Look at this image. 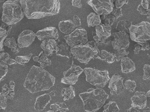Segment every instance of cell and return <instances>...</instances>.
<instances>
[{"label": "cell", "instance_id": "obj_35", "mask_svg": "<svg viewBox=\"0 0 150 112\" xmlns=\"http://www.w3.org/2000/svg\"><path fill=\"white\" fill-rule=\"evenodd\" d=\"M114 54L115 55V60L117 61H119L123 57L127 56L129 52L126 51L125 49H122V50H116L115 51V53Z\"/></svg>", "mask_w": 150, "mask_h": 112}, {"label": "cell", "instance_id": "obj_21", "mask_svg": "<svg viewBox=\"0 0 150 112\" xmlns=\"http://www.w3.org/2000/svg\"><path fill=\"white\" fill-rule=\"evenodd\" d=\"M69 47L70 46L67 43L62 42L57 46L55 51L56 55L62 56H66L69 58H70L73 55L71 53Z\"/></svg>", "mask_w": 150, "mask_h": 112}, {"label": "cell", "instance_id": "obj_14", "mask_svg": "<svg viewBox=\"0 0 150 112\" xmlns=\"http://www.w3.org/2000/svg\"><path fill=\"white\" fill-rule=\"evenodd\" d=\"M111 26L100 24L96 26V32H93V38L95 43L105 40L111 35Z\"/></svg>", "mask_w": 150, "mask_h": 112}, {"label": "cell", "instance_id": "obj_1", "mask_svg": "<svg viewBox=\"0 0 150 112\" xmlns=\"http://www.w3.org/2000/svg\"><path fill=\"white\" fill-rule=\"evenodd\" d=\"M24 15L28 19H39L59 12V0H20Z\"/></svg>", "mask_w": 150, "mask_h": 112}, {"label": "cell", "instance_id": "obj_38", "mask_svg": "<svg viewBox=\"0 0 150 112\" xmlns=\"http://www.w3.org/2000/svg\"><path fill=\"white\" fill-rule=\"evenodd\" d=\"M7 99L2 92H0V106L3 110H5L7 107Z\"/></svg>", "mask_w": 150, "mask_h": 112}, {"label": "cell", "instance_id": "obj_41", "mask_svg": "<svg viewBox=\"0 0 150 112\" xmlns=\"http://www.w3.org/2000/svg\"><path fill=\"white\" fill-rule=\"evenodd\" d=\"M0 27L3 29L4 30H6L7 32V35H8L11 31V29H12V26L11 25H8L7 24L5 23H3L1 24V25L0 26Z\"/></svg>", "mask_w": 150, "mask_h": 112}, {"label": "cell", "instance_id": "obj_59", "mask_svg": "<svg viewBox=\"0 0 150 112\" xmlns=\"http://www.w3.org/2000/svg\"><path fill=\"white\" fill-rule=\"evenodd\" d=\"M148 16H149V15H148ZM149 16H150V15H149Z\"/></svg>", "mask_w": 150, "mask_h": 112}, {"label": "cell", "instance_id": "obj_11", "mask_svg": "<svg viewBox=\"0 0 150 112\" xmlns=\"http://www.w3.org/2000/svg\"><path fill=\"white\" fill-rule=\"evenodd\" d=\"M83 71L80 66L73 64L71 68L63 73L64 77L62 78L61 82L65 84L74 85L77 82L79 77Z\"/></svg>", "mask_w": 150, "mask_h": 112}, {"label": "cell", "instance_id": "obj_12", "mask_svg": "<svg viewBox=\"0 0 150 112\" xmlns=\"http://www.w3.org/2000/svg\"><path fill=\"white\" fill-rule=\"evenodd\" d=\"M123 77L119 74H115L112 76L108 85L111 95H120L124 92L125 86L123 83Z\"/></svg>", "mask_w": 150, "mask_h": 112}, {"label": "cell", "instance_id": "obj_17", "mask_svg": "<svg viewBox=\"0 0 150 112\" xmlns=\"http://www.w3.org/2000/svg\"><path fill=\"white\" fill-rule=\"evenodd\" d=\"M52 100L51 96L48 93H45L39 96L36 99L34 105V109L37 111H40L44 110L46 106Z\"/></svg>", "mask_w": 150, "mask_h": 112}, {"label": "cell", "instance_id": "obj_16", "mask_svg": "<svg viewBox=\"0 0 150 112\" xmlns=\"http://www.w3.org/2000/svg\"><path fill=\"white\" fill-rule=\"evenodd\" d=\"M132 107L138 109H144L147 104V97L146 93L143 92L137 91L131 98Z\"/></svg>", "mask_w": 150, "mask_h": 112}, {"label": "cell", "instance_id": "obj_45", "mask_svg": "<svg viewBox=\"0 0 150 112\" xmlns=\"http://www.w3.org/2000/svg\"><path fill=\"white\" fill-rule=\"evenodd\" d=\"M8 69H3L0 68V82L4 78L8 72Z\"/></svg>", "mask_w": 150, "mask_h": 112}, {"label": "cell", "instance_id": "obj_8", "mask_svg": "<svg viewBox=\"0 0 150 112\" xmlns=\"http://www.w3.org/2000/svg\"><path fill=\"white\" fill-rule=\"evenodd\" d=\"M87 3L99 15L110 14L114 7V0H88Z\"/></svg>", "mask_w": 150, "mask_h": 112}, {"label": "cell", "instance_id": "obj_34", "mask_svg": "<svg viewBox=\"0 0 150 112\" xmlns=\"http://www.w3.org/2000/svg\"><path fill=\"white\" fill-rule=\"evenodd\" d=\"M32 56V54H30L26 56H17L16 57V61L18 64L25 65L30 61Z\"/></svg>", "mask_w": 150, "mask_h": 112}, {"label": "cell", "instance_id": "obj_19", "mask_svg": "<svg viewBox=\"0 0 150 112\" xmlns=\"http://www.w3.org/2000/svg\"><path fill=\"white\" fill-rule=\"evenodd\" d=\"M121 66L122 72L125 74L133 72L136 69L135 63L131 59L127 56H125L121 59Z\"/></svg>", "mask_w": 150, "mask_h": 112}, {"label": "cell", "instance_id": "obj_43", "mask_svg": "<svg viewBox=\"0 0 150 112\" xmlns=\"http://www.w3.org/2000/svg\"><path fill=\"white\" fill-rule=\"evenodd\" d=\"M141 45L142 51H149L150 49L149 44V42H146L144 43H138Z\"/></svg>", "mask_w": 150, "mask_h": 112}, {"label": "cell", "instance_id": "obj_9", "mask_svg": "<svg viewBox=\"0 0 150 112\" xmlns=\"http://www.w3.org/2000/svg\"><path fill=\"white\" fill-rule=\"evenodd\" d=\"M64 38L66 43L70 47L80 44H85L88 42L87 32L83 28L76 29L69 35L65 36Z\"/></svg>", "mask_w": 150, "mask_h": 112}, {"label": "cell", "instance_id": "obj_3", "mask_svg": "<svg viewBox=\"0 0 150 112\" xmlns=\"http://www.w3.org/2000/svg\"><path fill=\"white\" fill-rule=\"evenodd\" d=\"M84 104V109L87 112H96L105 104L109 96L104 90L90 89L79 95Z\"/></svg>", "mask_w": 150, "mask_h": 112}, {"label": "cell", "instance_id": "obj_55", "mask_svg": "<svg viewBox=\"0 0 150 112\" xmlns=\"http://www.w3.org/2000/svg\"><path fill=\"white\" fill-rule=\"evenodd\" d=\"M146 96L148 97H150V90L146 93Z\"/></svg>", "mask_w": 150, "mask_h": 112}, {"label": "cell", "instance_id": "obj_7", "mask_svg": "<svg viewBox=\"0 0 150 112\" xmlns=\"http://www.w3.org/2000/svg\"><path fill=\"white\" fill-rule=\"evenodd\" d=\"M129 35L131 40L137 43H144L150 40V23L142 22L129 27Z\"/></svg>", "mask_w": 150, "mask_h": 112}, {"label": "cell", "instance_id": "obj_15", "mask_svg": "<svg viewBox=\"0 0 150 112\" xmlns=\"http://www.w3.org/2000/svg\"><path fill=\"white\" fill-rule=\"evenodd\" d=\"M36 37L40 41L47 39H54L57 40L59 38L58 30L55 27H47L37 32Z\"/></svg>", "mask_w": 150, "mask_h": 112}, {"label": "cell", "instance_id": "obj_58", "mask_svg": "<svg viewBox=\"0 0 150 112\" xmlns=\"http://www.w3.org/2000/svg\"><path fill=\"white\" fill-rule=\"evenodd\" d=\"M1 106H0V110H1Z\"/></svg>", "mask_w": 150, "mask_h": 112}, {"label": "cell", "instance_id": "obj_20", "mask_svg": "<svg viewBox=\"0 0 150 112\" xmlns=\"http://www.w3.org/2000/svg\"><path fill=\"white\" fill-rule=\"evenodd\" d=\"M59 27L60 30L62 32L65 34H68L72 33L76 27L74 22L71 20H69L60 22Z\"/></svg>", "mask_w": 150, "mask_h": 112}, {"label": "cell", "instance_id": "obj_28", "mask_svg": "<svg viewBox=\"0 0 150 112\" xmlns=\"http://www.w3.org/2000/svg\"><path fill=\"white\" fill-rule=\"evenodd\" d=\"M38 62L40 63V67L43 68L46 66L51 65L52 63L51 60L47 57V55L43 51H41L39 55Z\"/></svg>", "mask_w": 150, "mask_h": 112}, {"label": "cell", "instance_id": "obj_10", "mask_svg": "<svg viewBox=\"0 0 150 112\" xmlns=\"http://www.w3.org/2000/svg\"><path fill=\"white\" fill-rule=\"evenodd\" d=\"M114 39L112 45L115 51L127 49L129 46V35L125 32H118L112 33Z\"/></svg>", "mask_w": 150, "mask_h": 112}, {"label": "cell", "instance_id": "obj_51", "mask_svg": "<svg viewBox=\"0 0 150 112\" xmlns=\"http://www.w3.org/2000/svg\"><path fill=\"white\" fill-rule=\"evenodd\" d=\"M125 112H141L139 111L136 108H134V107H131V108L129 109L128 110H127Z\"/></svg>", "mask_w": 150, "mask_h": 112}, {"label": "cell", "instance_id": "obj_49", "mask_svg": "<svg viewBox=\"0 0 150 112\" xmlns=\"http://www.w3.org/2000/svg\"><path fill=\"white\" fill-rule=\"evenodd\" d=\"M7 65L8 66H11V65H13V64H16L17 62L16 61V60H14L13 59L10 58L7 61Z\"/></svg>", "mask_w": 150, "mask_h": 112}, {"label": "cell", "instance_id": "obj_47", "mask_svg": "<svg viewBox=\"0 0 150 112\" xmlns=\"http://www.w3.org/2000/svg\"><path fill=\"white\" fill-rule=\"evenodd\" d=\"M72 5L74 7L81 8L82 7L81 0H73L72 1Z\"/></svg>", "mask_w": 150, "mask_h": 112}, {"label": "cell", "instance_id": "obj_42", "mask_svg": "<svg viewBox=\"0 0 150 112\" xmlns=\"http://www.w3.org/2000/svg\"><path fill=\"white\" fill-rule=\"evenodd\" d=\"M112 40H109V41H106V40L104 41H100V42L96 43L98 47H100V46H106L112 44Z\"/></svg>", "mask_w": 150, "mask_h": 112}, {"label": "cell", "instance_id": "obj_5", "mask_svg": "<svg viewBox=\"0 0 150 112\" xmlns=\"http://www.w3.org/2000/svg\"><path fill=\"white\" fill-rule=\"evenodd\" d=\"M2 21L8 25H13L21 21L24 16L20 0H8L3 5Z\"/></svg>", "mask_w": 150, "mask_h": 112}, {"label": "cell", "instance_id": "obj_39", "mask_svg": "<svg viewBox=\"0 0 150 112\" xmlns=\"http://www.w3.org/2000/svg\"><path fill=\"white\" fill-rule=\"evenodd\" d=\"M111 13L112 15L115 17V18L117 19V18L122 16V9L121 8H117L114 6Z\"/></svg>", "mask_w": 150, "mask_h": 112}, {"label": "cell", "instance_id": "obj_4", "mask_svg": "<svg viewBox=\"0 0 150 112\" xmlns=\"http://www.w3.org/2000/svg\"><path fill=\"white\" fill-rule=\"evenodd\" d=\"M71 53L75 59L82 63L86 64L92 59H100V51L95 41L80 44L70 49Z\"/></svg>", "mask_w": 150, "mask_h": 112}, {"label": "cell", "instance_id": "obj_50", "mask_svg": "<svg viewBox=\"0 0 150 112\" xmlns=\"http://www.w3.org/2000/svg\"><path fill=\"white\" fill-rule=\"evenodd\" d=\"M6 35H7V32L6 31V30L0 27V38Z\"/></svg>", "mask_w": 150, "mask_h": 112}, {"label": "cell", "instance_id": "obj_52", "mask_svg": "<svg viewBox=\"0 0 150 112\" xmlns=\"http://www.w3.org/2000/svg\"><path fill=\"white\" fill-rule=\"evenodd\" d=\"M56 94V91H52V92H50V96H55Z\"/></svg>", "mask_w": 150, "mask_h": 112}, {"label": "cell", "instance_id": "obj_60", "mask_svg": "<svg viewBox=\"0 0 150 112\" xmlns=\"http://www.w3.org/2000/svg\"></svg>", "mask_w": 150, "mask_h": 112}, {"label": "cell", "instance_id": "obj_6", "mask_svg": "<svg viewBox=\"0 0 150 112\" xmlns=\"http://www.w3.org/2000/svg\"><path fill=\"white\" fill-rule=\"evenodd\" d=\"M83 71L86 76V81L98 89L104 88L110 81L108 70H100L92 68H85Z\"/></svg>", "mask_w": 150, "mask_h": 112}, {"label": "cell", "instance_id": "obj_36", "mask_svg": "<svg viewBox=\"0 0 150 112\" xmlns=\"http://www.w3.org/2000/svg\"><path fill=\"white\" fill-rule=\"evenodd\" d=\"M124 86L130 92H133L135 91L136 88V83L134 80H127L125 82Z\"/></svg>", "mask_w": 150, "mask_h": 112}, {"label": "cell", "instance_id": "obj_53", "mask_svg": "<svg viewBox=\"0 0 150 112\" xmlns=\"http://www.w3.org/2000/svg\"><path fill=\"white\" fill-rule=\"evenodd\" d=\"M143 112H150V108L149 107H146L144 109Z\"/></svg>", "mask_w": 150, "mask_h": 112}, {"label": "cell", "instance_id": "obj_44", "mask_svg": "<svg viewBox=\"0 0 150 112\" xmlns=\"http://www.w3.org/2000/svg\"><path fill=\"white\" fill-rule=\"evenodd\" d=\"M74 23L75 27H78L81 24V20L77 15H74Z\"/></svg>", "mask_w": 150, "mask_h": 112}, {"label": "cell", "instance_id": "obj_40", "mask_svg": "<svg viewBox=\"0 0 150 112\" xmlns=\"http://www.w3.org/2000/svg\"><path fill=\"white\" fill-rule=\"evenodd\" d=\"M129 0H114V6L117 8H121L125 4H127Z\"/></svg>", "mask_w": 150, "mask_h": 112}, {"label": "cell", "instance_id": "obj_23", "mask_svg": "<svg viewBox=\"0 0 150 112\" xmlns=\"http://www.w3.org/2000/svg\"><path fill=\"white\" fill-rule=\"evenodd\" d=\"M137 11L141 15H150V0H142Z\"/></svg>", "mask_w": 150, "mask_h": 112}, {"label": "cell", "instance_id": "obj_13", "mask_svg": "<svg viewBox=\"0 0 150 112\" xmlns=\"http://www.w3.org/2000/svg\"><path fill=\"white\" fill-rule=\"evenodd\" d=\"M36 33L30 30L23 31L18 36V46L19 48L28 47L32 44L36 38Z\"/></svg>", "mask_w": 150, "mask_h": 112}, {"label": "cell", "instance_id": "obj_46", "mask_svg": "<svg viewBox=\"0 0 150 112\" xmlns=\"http://www.w3.org/2000/svg\"><path fill=\"white\" fill-rule=\"evenodd\" d=\"M8 35H6L3 37L0 38V52L4 51V40L6 39Z\"/></svg>", "mask_w": 150, "mask_h": 112}, {"label": "cell", "instance_id": "obj_22", "mask_svg": "<svg viewBox=\"0 0 150 112\" xmlns=\"http://www.w3.org/2000/svg\"><path fill=\"white\" fill-rule=\"evenodd\" d=\"M87 23L88 27H94L100 24L101 23L100 16L96 13L91 12L87 18Z\"/></svg>", "mask_w": 150, "mask_h": 112}, {"label": "cell", "instance_id": "obj_32", "mask_svg": "<svg viewBox=\"0 0 150 112\" xmlns=\"http://www.w3.org/2000/svg\"><path fill=\"white\" fill-rule=\"evenodd\" d=\"M103 112H119L120 109L116 102L111 101L104 106Z\"/></svg>", "mask_w": 150, "mask_h": 112}, {"label": "cell", "instance_id": "obj_29", "mask_svg": "<svg viewBox=\"0 0 150 112\" xmlns=\"http://www.w3.org/2000/svg\"><path fill=\"white\" fill-rule=\"evenodd\" d=\"M50 108L52 111L54 112H66L69 111V109L65 103L57 102L55 104L51 105L50 106Z\"/></svg>", "mask_w": 150, "mask_h": 112}, {"label": "cell", "instance_id": "obj_56", "mask_svg": "<svg viewBox=\"0 0 150 112\" xmlns=\"http://www.w3.org/2000/svg\"><path fill=\"white\" fill-rule=\"evenodd\" d=\"M8 1V0H0V3L6 1Z\"/></svg>", "mask_w": 150, "mask_h": 112}, {"label": "cell", "instance_id": "obj_26", "mask_svg": "<svg viewBox=\"0 0 150 112\" xmlns=\"http://www.w3.org/2000/svg\"><path fill=\"white\" fill-rule=\"evenodd\" d=\"M100 60L105 61L108 63H112L115 60V56L114 53H111L105 50H102L100 51Z\"/></svg>", "mask_w": 150, "mask_h": 112}, {"label": "cell", "instance_id": "obj_18", "mask_svg": "<svg viewBox=\"0 0 150 112\" xmlns=\"http://www.w3.org/2000/svg\"><path fill=\"white\" fill-rule=\"evenodd\" d=\"M58 44L54 39H47L43 41L40 45V47L44 50L45 53L47 56H51L55 51Z\"/></svg>", "mask_w": 150, "mask_h": 112}, {"label": "cell", "instance_id": "obj_33", "mask_svg": "<svg viewBox=\"0 0 150 112\" xmlns=\"http://www.w3.org/2000/svg\"><path fill=\"white\" fill-rule=\"evenodd\" d=\"M11 58V56L7 53H0V68L3 69H8V65L7 61Z\"/></svg>", "mask_w": 150, "mask_h": 112}, {"label": "cell", "instance_id": "obj_27", "mask_svg": "<svg viewBox=\"0 0 150 112\" xmlns=\"http://www.w3.org/2000/svg\"><path fill=\"white\" fill-rule=\"evenodd\" d=\"M4 45L11 49L13 52L18 53L19 52L17 48L18 44L14 37L6 38L4 42Z\"/></svg>", "mask_w": 150, "mask_h": 112}, {"label": "cell", "instance_id": "obj_30", "mask_svg": "<svg viewBox=\"0 0 150 112\" xmlns=\"http://www.w3.org/2000/svg\"><path fill=\"white\" fill-rule=\"evenodd\" d=\"M1 91L6 96L7 99L11 100L14 99L15 94V89L11 88L8 85L4 84L2 87Z\"/></svg>", "mask_w": 150, "mask_h": 112}, {"label": "cell", "instance_id": "obj_2", "mask_svg": "<svg viewBox=\"0 0 150 112\" xmlns=\"http://www.w3.org/2000/svg\"><path fill=\"white\" fill-rule=\"evenodd\" d=\"M55 78L41 67L33 65L30 70L24 83L29 92L35 93L49 90L55 84Z\"/></svg>", "mask_w": 150, "mask_h": 112}, {"label": "cell", "instance_id": "obj_31", "mask_svg": "<svg viewBox=\"0 0 150 112\" xmlns=\"http://www.w3.org/2000/svg\"><path fill=\"white\" fill-rule=\"evenodd\" d=\"M100 18L101 21H103V24L110 26L113 25L116 18L114 16L110 14L101 15Z\"/></svg>", "mask_w": 150, "mask_h": 112}, {"label": "cell", "instance_id": "obj_48", "mask_svg": "<svg viewBox=\"0 0 150 112\" xmlns=\"http://www.w3.org/2000/svg\"><path fill=\"white\" fill-rule=\"evenodd\" d=\"M142 51L141 45L139 44V43H137L135 44L134 49V52L135 54H137L139 53V52Z\"/></svg>", "mask_w": 150, "mask_h": 112}, {"label": "cell", "instance_id": "obj_57", "mask_svg": "<svg viewBox=\"0 0 150 112\" xmlns=\"http://www.w3.org/2000/svg\"><path fill=\"white\" fill-rule=\"evenodd\" d=\"M45 112H54V111H46Z\"/></svg>", "mask_w": 150, "mask_h": 112}, {"label": "cell", "instance_id": "obj_25", "mask_svg": "<svg viewBox=\"0 0 150 112\" xmlns=\"http://www.w3.org/2000/svg\"><path fill=\"white\" fill-rule=\"evenodd\" d=\"M62 96L64 101L73 99L76 96L74 88L70 85L68 88H64L62 91Z\"/></svg>", "mask_w": 150, "mask_h": 112}, {"label": "cell", "instance_id": "obj_24", "mask_svg": "<svg viewBox=\"0 0 150 112\" xmlns=\"http://www.w3.org/2000/svg\"><path fill=\"white\" fill-rule=\"evenodd\" d=\"M132 25V22L127 19L120 20L117 23L116 30L119 32H125L129 34V27Z\"/></svg>", "mask_w": 150, "mask_h": 112}, {"label": "cell", "instance_id": "obj_54", "mask_svg": "<svg viewBox=\"0 0 150 112\" xmlns=\"http://www.w3.org/2000/svg\"><path fill=\"white\" fill-rule=\"evenodd\" d=\"M33 60L34 61L38 62V56H34L33 57Z\"/></svg>", "mask_w": 150, "mask_h": 112}, {"label": "cell", "instance_id": "obj_37", "mask_svg": "<svg viewBox=\"0 0 150 112\" xmlns=\"http://www.w3.org/2000/svg\"><path fill=\"white\" fill-rule=\"evenodd\" d=\"M144 75L143 79L145 81L150 80V65L145 64L144 66Z\"/></svg>", "mask_w": 150, "mask_h": 112}]
</instances>
